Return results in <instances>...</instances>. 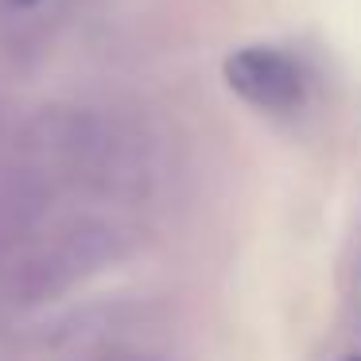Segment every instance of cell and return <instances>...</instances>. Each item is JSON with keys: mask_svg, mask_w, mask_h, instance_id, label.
<instances>
[{"mask_svg": "<svg viewBox=\"0 0 361 361\" xmlns=\"http://www.w3.org/2000/svg\"><path fill=\"white\" fill-rule=\"evenodd\" d=\"M229 90L264 113H288L303 102V71L276 47H241L221 66Z\"/></svg>", "mask_w": 361, "mask_h": 361, "instance_id": "obj_1", "label": "cell"}, {"mask_svg": "<svg viewBox=\"0 0 361 361\" xmlns=\"http://www.w3.org/2000/svg\"><path fill=\"white\" fill-rule=\"evenodd\" d=\"M12 8H32V4H39V0H8Z\"/></svg>", "mask_w": 361, "mask_h": 361, "instance_id": "obj_2", "label": "cell"}]
</instances>
